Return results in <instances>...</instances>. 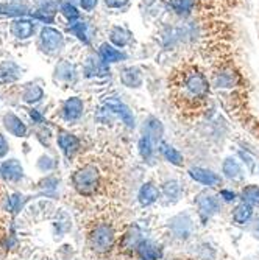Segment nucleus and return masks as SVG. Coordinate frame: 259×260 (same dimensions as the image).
<instances>
[{"label": "nucleus", "mask_w": 259, "mask_h": 260, "mask_svg": "<svg viewBox=\"0 0 259 260\" xmlns=\"http://www.w3.org/2000/svg\"><path fill=\"white\" fill-rule=\"evenodd\" d=\"M189 176L195 182H200V184L208 185V187H214V185H219L222 182L220 175L211 172V170H206V169H202V167H192L189 170Z\"/></svg>", "instance_id": "obj_15"}, {"label": "nucleus", "mask_w": 259, "mask_h": 260, "mask_svg": "<svg viewBox=\"0 0 259 260\" xmlns=\"http://www.w3.org/2000/svg\"><path fill=\"white\" fill-rule=\"evenodd\" d=\"M4 13H7V14H19L20 16V14H25L27 11H25V8H19V7H16V8L14 7H10V8L7 7Z\"/></svg>", "instance_id": "obj_39"}, {"label": "nucleus", "mask_w": 259, "mask_h": 260, "mask_svg": "<svg viewBox=\"0 0 259 260\" xmlns=\"http://www.w3.org/2000/svg\"><path fill=\"white\" fill-rule=\"evenodd\" d=\"M164 2H166V11L180 20L192 19L198 5V0H164Z\"/></svg>", "instance_id": "obj_8"}, {"label": "nucleus", "mask_w": 259, "mask_h": 260, "mask_svg": "<svg viewBox=\"0 0 259 260\" xmlns=\"http://www.w3.org/2000/svg\"><path fill=\"white\" fill-rule=\"evenodd\" d=\"M4 125L8 129V133H11L16 137H23L27 134V126L23 125V122L19 119L17 115H14L11 112L4 117Z\"/></svg>", "instance_id": "obj_20"}, {"label": "nucleus", "mask_w": 259, "mask_h": 260, "mask_svg": "<svg viewBox=\"0 0 259 260\" xmlns=\"http://www.w3.org/2000/svg\"><path fill=\"white\" fill-rule=\"evenodd\" d=\"M30 115H32V119H35L36 122H42V117H41V114H39L38 111L33 109V111L30 112Z\"/></svg>", "instance_id": "obj_41"}, {"label": "nucleus", "mask_w": 259, "mask_h": 260, "mask_svg": "<svg viewBox=\"0 0 259 260\" xmlns=\"http://www.w3.org/2000/svg\"><path fill=\"white\" fill-rule=\"evenodd\" d=\"M77 78L75 66L70 64L69 61H61L55 69V80L61 83H74Z\"/></svg>", "instance_id": "obj_18"}, {"label": "nucleus", "mask_w": 259, "mask_h": 260, "mask_svg": "<svg viewBox=\"0 0 259 260\" xmlns=\"http://www.w3.org/2000/svg\"><path fill=\"white\" fill-rule=\"evenodd\" d=\"M108 39L117 49L127 50L128 47L134 44V33L128 27L122 25V23H116L108 30Z\"/></svg>", "instance_id": "obj_7"}, {"label": "nucleus", "mask_w": 259, "mask_h": 260, "mask_svg": "<svg viewBox=\"0 0 259 260\" xmlns=\"http://www.w3.org/2000/svg\"><path fill=\"white\" fill-rule=\"evenodd\" d=\"M142 242H144V240H142V237H140V231H139V228H137V226H133V228H130V231L124 235V239H122V246H124V249L131 251V249H137L139 245L142 243Z\"/></svg>", "instance_id": "obj_25"}, {"label": "nucleus", "mask_w": 259, "mask_h": 260, "mask_svg": "<svg viewBox=\"0 0 259 260\" xmlns=\"http://www.w3.org/2000/svg\"><path fill=\"white\" fill-rule=\"evenodd\" d=\"M102 112L105 115H114V117H119V119L125 123L127 128H134L136 120H134V114L133 111L122 102V100H117V99H109L103 103Z\"/></svg>", "instance_id": "obj_5"}, {"label": "nucleus", "mask_w": 259, "mask_h": 260, "mask_svg": "<svg viewBox=\"0 0 259 260\" xmlns=\"http://www.w3.org/2000/svg\"><path fill=\"white\" fill-rule=\"evenodd\" d=\"M69 31L72 33L78 41H81L84 45H89L91 44V31H89V25L84 22V20H77V22H72L69 25Z\"/></svg>", "instance_id": "obj_22"}, {"label": "nucleus", "mask_w": 259, "mask_h": 260, "mask_svg": "<svg viewBox=\"0 0 259 260\" xmlns=\"http://www.w3.org/2000/svg\"><path fill=\"white\" fill-rule=\"evenodd\" d=\"M158 42L164 50H175L178 45H181L178 25H170V23L162 25L158 31Z\"/></svg>", "instance_id": "obj_10"}, {"label": "nucleus", "mask_w": 259, "mask_h": 260, "mask_svg": "<svg viewBox=\"0 0 259 260\" xmlns=\"http://www.w3.org/2000/svg\"><path fill=\"white\" fill-rule=\"evenodd\" d=\"M66 44V39L63 36V33L53 27H44L41 30V36H39V45L42 52H45L47 55H56L63 50V47Z\"/></svg>", "instance_id": "obj_4"}, {"label": "nucleus", "mask_w": 259, "mask_h": 260, "mask_svg": "<svg viewBox=\"0 0 259 260\" xmlns=\"http://www.w3.org/2000/svg\"><path fill=\"white\" fill-rule=\"evenodd\" d=\"M142 131H144L142 136L150 137V139L155 142V144H156V142H158V140L162 137V134H164V125H162V122L158 119V117L150 115L149 119H146V122H144Z\"/></svg>", "instance_id": "obj_17"}, {"label": "nucleus", "mask_w": 259, "mask_h": 260, "mask_svg": "<svg viewBox=\"0 0 259 260\" xmlns=\"http://www.w3.org/2000/svg\"><path fill=\"white\" fill-rule=\"evenodd\" d=\"M241 198L244 200V203H247L250 206H259V187L247 185L241 193Z\"/></svg>", "instance_id": "obj_31"}, {"label": "nucleus", "mask_w": 259, "mask_h": 260, "mask_svg": "<svg viewBox=\"0 0 259 260\" xmlns=\"http://www.w3.org/2000/svg\"><path fill=\"white\" fill-rule=\"evenodd\" d=\"M131 0H103V5L111 11H124L130 7Z\"/></svg>", "instance_id": "obj_35"}, {"label": "nucleus", "mask_w": 259, "mask_h": 260, "mask_svg": "<svg viewBox=\"0 0 259 260\" xmlns=\"http://www.w3.org/2000/svg\"><path fill=\"white\" fill-rule=\"evenodd\" d=\"M22 97H23V102H27V103H38L44 97V90L36 84H30L25 90H23Z\"/></svg>", "instance_id": "obj_32"}, {"label": "nucleus", "mask_w": 259, "mask_h": 260, "mask_svg": "<svg viewBox=\"0 0 259 260\" xmlns=\"http://www.w3.org/2000/svg\"><path fill=\"white\" fill-rule=\"evenodd\" d=\"M241 74L238 72V69L231 66V64H225L220 66L216 72L213 74V84L217 89H234L241 84Z\"/></svg>", "instance_id": "obj_3"}, {"label": "nucleus", "mask_w": 259, "mask_h": 260, "mask_svg": "<svg viewBox=\"0 0 259 260\" xmlns=\"http://www.w3.org/2000/svg\"><path fill=\"white\" fill-rule=\"evenodd\" d=\"M222 170H223L225 176L229 178V179H241V178L244 176L241 164H239L236 159H234V157H226V159L223 160Z\"/></svg>", "instance_id": "obj_26"}, {"label": "nucleus", "mask_w": 259, "mask_h": 260, "mask_svg": "<svg viewBox=\"0 0 259 260\" xmlns=\"http://www.w3.org/2000/svg\"><path fill=\"white\" fill-rule=\"evenodd\" d=\"M8 151V144H7V140L5 137L0 134V157H4Z\"/></svg>", "instance_id": "obj_38"}, {"label": "nucleus", "mask_w": 259, "mask_h": 260, "mask_svg": "<svg viewBox=\"0 0 259 260\" xmlns=\"http://www.w3.org/2000/svg\"><path fill=\"white\" fill-rule=\"evenodd\" d=\"M253 232L256 234V237H259V218L254 221V226H253Z\"/></svg>", "instance_id": "obj_42"}, {"label": "nucleus", "mask_w": 259, "mask_h": 260, "mask_svg": "<svg viewBox=\"0 0 259 260\" xmlns=\"http://www.w3.org/2000/svg\"><path fill=\"white\" fill-rule=\"evenodd\" d=\"M153 145H155V142L150 137H147V136H142V137L139 139V145L137 147H139V154L142 156V159H146V160L152 159V156L155 153Z\"/></svg>", "instance_id": "obj_30"}, {"label": "nucleus", "mask_w": 259, "mask_h": 260, "mask_svg": "<svg viewBox=\"0 0 259 260\" xmlns=\"http://www.w3.org/2000/svg\"><path fill=\"white\" fill-rule=\"evenodd\" d=\"M58 145L67 157H72L80 148V140L77 136L70 134L67 131H60L58 133Z\"/></svg>", "instance_id": "obj_16"}, {"label": "nucleus", "mask_w": 259, "mask_h": 260, "mask_svg": "<svg viewBox=\"0 0 259 260\" xmlns=\"http://www.w3.org/2000/svg\"><path fill=\"white\" fill-rule=\"evenodd\" d=\"M198 2H200V0H198Z\"/></svg>", "instance_id": "obj_43"}, {"label": "nucleus", "mask_w": 259, "mask_h": 260, "mask_svg": "<svg viewBox=\"0 0 259 260\" xmlns=\"http://www.w3.org/2000/svg\"><path fill=\"white\" fill-rule=\"evenodd\" d=\"M137 254L142 260H159L162 257V251L152 242H142L137 248Z\"/></svg>", "instance_id": "obj_24"}, {"label": "nucleus", "mask_w": 259, "mask_h": 260, "mask_svg": "<svg viewBox=\"0 0 259 260\" xmlns=\"http://www.w3.org/2000/svg\"><path fill=\"white\" fill-rule=\"evenodd\" d=\"M99 181H100V176H99V172L94 165H84L83 169L75 172L72 176L74 187L81 195H92L97 190Z\"/></svg>", "instance_id": "obj_2"}, {"label": "nucleus", "mask_w": 259, "mask_h": 260, "mask_svg": "<svg viewBox=\"0 0 259 260\" xmlns=\"http://www.w3.org/2000/svg\"><path fill=\"white\" fill-rule=\"evenodd\" d=\"M63 119L67 122H75L81 119L84 112V103L80 97H70L63 105Z\"/></svg>", "instance_id": "obj_14"}, {"label": "nucleus", "mask_w": 259, "mask_h": 260, "mask_svg": "<svg viewBox=\"0 0 259 260\" xmlns=\"http://www.w3.org/2000/svg\"><path fill=\"white\" fill-rule=\"evenodd\" d=\"M60 11H61V14L69 20V23L80 20V11H78V8H77L74 4H70V2H63L61 7H60Z\"/></svg>", "instance_id": "obj_33"}, {"label": "nucleus", "mask_w": 259, "mask_h": 260, "mask_svg": "<svg viewBox=\"0 0 259 260\" xmlns=\"http://www.w3.org/2000/svg\"><path fill=\"white\" fill-rule=\"evenodd\" d=\"M159 153L162 154L164 159L169 160L174 165H177V167L183 165V154L177 148H174L172 145H169V144H161L159 145Z\"/></svg>", "instance_id": "obj_27"}, {"label": "nucleus", "mask_w": 259, "mask_h": 260, "mask_svg": "<svg viewBox=\"0 0 259 260\" xmlns=\"http://www.w3.org/2000/svg\"><path fill=\"white\" fill-rule=\"evenodd\" d=\"M119 80L128 89H139L144 84V74L137 66H124L119 70Z\"/></svg>", "instance_id": "obj_11"}, {"label": "nucleus", "mask_w": 259, "mask_h": 260, "mask_svg": "<svg viewBox=\"0 0 259 260\" xmlns=\"http://www.w3.org/2000/svg\"><path fill=\"white\" fill-rule=\"evenodd\" d=\"M23 197L22 195H13L10 200H8V204H10V210L11 212H17L19 209H20V206H22V200Z\"/></svg>", "instance_id": "obj_37"}, {"label": "nucleus", "mask_w": 259, "mask_h": 260, "mask_svg": "<svg viewBox=\"0 0 259 260\" xmlns=\"http://www.w3.org/2000/svg\"><path fill=\"white\" fill-rule=\"evenodd\" d=\"M11 33L17 39H28L35 33V23L28 19H17L11 25Z\"/></svg>", "instance_id": "obj_19"}, {"label": "nucleus", "mask_w": 259, "mask_h": 260, "mask_svg": "<svg viewBox=\"0 0 259 260\" xmlns=\"http://www.w3.org/2000/svg\"><path fill=\"white\" fill-rule=\"evenodd\" d=\"M114 231L108 224H100L91 234V246L97 252H106L114 245Z\"/></svg>", "instance_id": "obj_6"}, {"label": "nucleus", "mask_w": 259, "mask_h": 260, "mask_svg": "<svg viewBox=\"0 0 259 260\" xmlns=\"http://www.w3.org/2000/svg\"><path fill=\"white\" fill-rule=\"evenodd\" d=\"M220 195L226 200V201H233V200H236V195H234L233 192H229V190H222L220 192Z\"/></svg>", "instance_id": "obj_40"}, {"label": "nucleus", "mask_w": 259, "mask_h": 260, "mask_svg": "<svg viewBox=\"0 0 259 260\" xmlns=\"http://www.w3.org/2000/svg\"><path fill=\"white\" fill-rule=\"evenodd\" d=\"M97 55L109 66L112 64H121L124 61L128 59V53L127 50H121V49H117V47H114L111 42H102L99 45V49H97Z\"/></svg>", "instance_id": "obj_12"}, {"label": "nucleus", "mask_w": 259, "mask_h": 260, "mask_svg": "<svg viewBox=\"0 0 259 260\" xmlns=\"http://www.w3.org/2000/svg\"><path fill=\"white\" fill-rule=\"evenodd\" d=\"M178 92L180 97L186 102H203L211 92V81L208 75L197 66L183 69L178 75Z\"/></svg>", "instance_id": "obj_1"}, {"label": "nucleus", "mask_w": 259, "mask_h": 260, "mask_svg": "<svg viewBox=\"0 0 259 260\" xmlns=\"http://www.w3.org/2000/svg\"><path fill=\"white\" fill-rule=\"evenodd\" d=\"M83 72L88 78H106L111 75V66L106 64L97 53L89 55L84 61Z\"/></svg>", "instance_id": "obj_9"}, {"label": "nucleus", "mask_w": 259, "mask_h": 260, "mask_svg": "<svg viewBox=\"0 0 259 260\" xmlns=\"http://www.w3.org/2000/svg\"><path fill=\"white\" fill-rule=\"evenodd\" d=\"M137 198H139V203L142 204V206H150V204H153V203L159 198V190H158V187H156L153 182H146L142 187H140Z\"/></svg>", "instance_id": "obj_21"}, {"label": "nucleus", "mask_w": 259, "mask_h": 260, "mask_svg": "<svg viewBox=\"0 0 259 260\" xmlns=\"http://www.w3.org/2000/svg\"><path fill=\"white\" fill-rule=\"evenodd\" d=\"M0 172L2 175L10 179V181H19L23 175V170H22V165L16 160V159H11V160H7L2 164V167H0Z\"/></svg>", "instance_id": "obj_23"}, {"label": "nucleus", "mask_w": 259, "mask_h": 260, "mask_svg": "<svg viewBox=\"0 0 259 260\" xmlns=\"http://www.w3.org/2000/svg\"><path fill=\"white\" fill-rule=\"evenodd\" d=\"M172 228H174V231H175V234L178 235V237H187V235H189L191 231H192V223L187 217L180 215V217L172 220Z\"/></svg>", "instance_id": "obj_28"}, {"label": "nucleus", "mask_w": 259, "mask_h": 260, "mask_svg": "<svg viewBox=\"0 0 259 260\" xmlns=\"http://www.w3.org/2000/svg\"><path fill=\"white\" fill-rule=\"evenodd\" d=\"M251 215H253L251 206L247 204V203H242V204H239L236 209H234V212H233V220L236 221L238 224H244V223H247L251 218Z\"/></svg>", "instance_id": "obj_29"}, {"label": "nucleus", "mask_w": 259, "mask_h": 260, "mask_svg": "<svg viewBox=\"0 0 259 260\" xmlns=\"http://www.w3.org/2000/svg\"><path fill=\"white\" fill-rule=\"evenodd\" d=\"M162 192L169 200H177L181 193V187L177 181H167L162 185Z\"/></svg>", "instance_id": "obj_34"}, {"label": "nucleus", "mask_w": 259, "mask_h": 260, "mask_svg": "<svg viewBox=\"0 0 259 260\" xmlns=\"http://www.w3.org/2000/svg\"><path fill=\"white\" fill-rule=\"evenodd\" d=\"M195 204H197V209H198V214L202 217L203 221H206L208 218L213 217L216 212L219 210V203L217 200L209 195L208 192H203L200 193L197 198H195Z\"/></svg>", "instance_id": "obj_13"}, {"label": "nucleus", "mask_w": 259, "mask_h": 260, "mask_svg": "<svg viewBox=\"0 0 259 260\" xmlns=\"http://www.w3.org/2000/svg\"><path fill=\"white\" fill-rule=\"evenodd\" d=\"M80 7L86 13H92L99 7V0H80Z\"/></svg>", "instance_id": "obj_36"}]
</instances>
